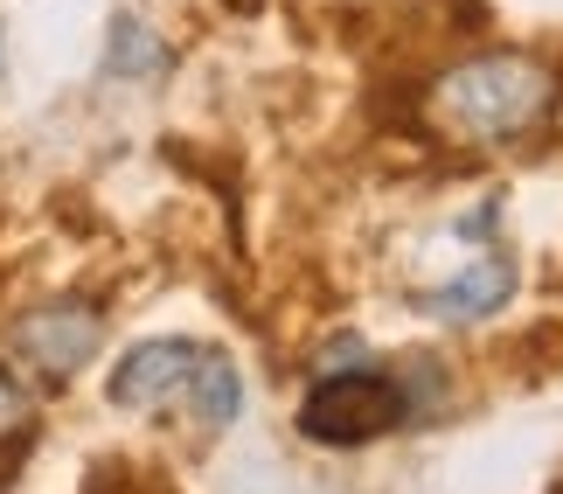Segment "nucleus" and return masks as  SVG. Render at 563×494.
<instances>
[{"instance_id":"obj_1","label":"nucleus","mask_w":563,"mask_h":494,"mask_svg":"<svg viewBox=\"0 0 563 494\" xmlns=\"http://www.w3.org/2000/svg\"><path fill=\"white\" fill-rule=\"evenodd\" d=\"M556 105V70L536 56H515V50H487V56H466L431 84L424 112L431 125H445L452 140L466 146H501V140H522L550 119Z\"/></svg>"},{"instance_id":"obj_2","label":"nucleus","mask_w":563,"mask_h":494,"mask_svg":"<svg viewBox=\"0 0 563 494\" xmlns=\"http://www.w3.org/2000/svg\"><path fill=\"white\" fill-rule=\"evenodd\" d=\"M410 425V397L397 376H369V370H334L320 376L307 404H299V432L313 446H369L383 432Z\"/></svg>"},{"instance_id":"obj_3","label":"nucleus","mask_w":563,"mask_h":494,"mask_svg":"<svg viewBox=\"0 0 563 494\" xmlns=\"http://www.w3.org/2000/svg\"><path fill=\"white\" fill-rule=\"evenodd\" d=\"M98 341H104V314L91 307V299H49V307H35V314L14 320L8 349L29 362L35 376L70 383L84 362L98 355Z\"/></svg>"},{"instance_id":"obj_4","label":"nucleus","mask_w":563,"mask_h":494,"mask_svg":"<svg viewBox=\"0 0 563 494\" xmlns=\"http://www.w3.org/2000/svg\"><path fill=\"white\" fill-rule=\"evenodd\" d=\"M195 355L202 349H188V341H140V349L112 370V404L119 411H161L167 397L188 391Z\"/></svg>"},{"instance_id":"obj_5","label":"nucleus","mask_w":563,"mask_h":494,"mask_svg":"<svg viewBox=\"0 0 563 494\" xmlns=\"http://www.w3.org/2000/svg\"><path fill=\"white\" fill-rule=\"evenodd\" d=\"M508 293H515V257L487 251L481 265H466L452 286L424 293V314H439V320H481V314H501Z\"/></svg>"},{"instance_id":"obj_6","label":"nucleus","mask_w":563,"mask_h":494,"mask_svg":"<svg viewBox=\"0 0 563 494\" xmlns=\"http://www.w3.org/2000/svg\"><path fill=\"white\" fill-rule=\"evenodd\" d=\"M188 404H195V425H202V432H223V425H236V411H244V383H236V362H230V355H195Z\"/></svg>"},{"instance_id":"obj_7","label":"nucleus","mask_w":563,"mask_h":494,"mask_svg":"<svg viewBox=\"0 0 563 494\" xmlns=\"http://www.w3.org/2000/svg\"><path fill=\"white\" fill-rule=\"evenodd\" d=\"M104 70H112V77H161L167 70V42L146 29V21L119 14L112 21V42H104Z\"/></svg>"},{"instance_id":"obj_8","label":"nucleus","mask_w":563,"mask_h":494,"mask_svg":"<svg viewBox=\"0 0 563 494\" xmlns=\"http://www.w3.org/2000/svg\"><path fill=\"white\" fill-rule=\"evenodd\" d=\"M35 425V404H29V391H21V383L0 370V446H14L21 432H29Z\"/></svg>"},{"instance_id":"obj_9","label":"nucleus","mask_w":563,"mask_h":494,"mask_svg":"<svg viewBox=\"0 0 563 494\" xmlns=\"http://www.w3.org/2000/svg\"><path fill=\"white\" fill-rule=\"evenodd\" d=\"M230 8H257V0H230Z\"/></svg>"}]
</instances>
